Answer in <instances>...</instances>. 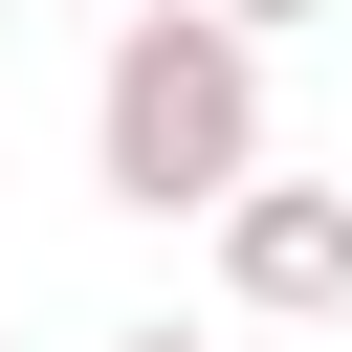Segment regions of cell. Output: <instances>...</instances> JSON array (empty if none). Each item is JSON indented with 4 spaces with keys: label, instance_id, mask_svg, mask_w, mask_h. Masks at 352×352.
Instances as JSON below:
<instances>
[{
    "label": "cell",
    "instance_id": "2",
    "mask_svg": "<svg viewBox=\"0 0 352 352\" xmlns=\"http://www.w3.org/2000/svg\"><path fill=\"white\" fill-rule=\"evenodd\" d=\"M220 286H242L264 330L352 308V176H264V198H220Z\"/></svg>",
    "mask_w": 352,
    "mask_h": 352
},
{
    "label": "cell",
    "instance_id": "1",
    "mask_svg": "<svg viewBox=\"0 0 352 352\" xmlns=\"http://www.w3.org/2000/svg\"><path fill=\"white\" fill-rule=\"evenodd\" d=\"M88 176H110L132 220H220V198H264V22H220V0H132L110 66H88Z\"/></svg>",
    "mask_w": 352,
    "mask_h": 352
},
{
    "label": "cell",
    "instance_id": "3",
    "mask_svg": "<svg viewBox=\"0 0 352 352\" xmlns=\"http://www.w3.org/2000/svg\"><path fill=\"white\" fill-rule=\"evenodd\" d=\"M220 22H264V44H286V22H330V0H220Z\"/></svg>",
    "mask_w": 352,
    "mask_h": 352
},
{
    "label": "cell",
    "instance_id": "4",
    "mask_svg": "<svg viewBox=\"0 0 352 352\" xmlns=\"http://www.w3.org/2000/svg\"><path fill=\"white\" fill-rule=\"evenodd\" d=\"M110 352H220V330H110Z\"/></svg>",
    "mask_w": 352,
    "mask_h": 352
}]
</instances>
